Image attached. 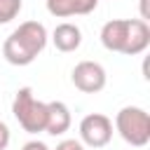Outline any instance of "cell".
Segmentation results:
<instances>
[{"mask_svg": "<svg viewBox=\"0 0 150 150\" xmlns=\"http://www.w3.org/2000/svg\"><path fill=\"white\" fill-rule=\"evenodd\" d=\"M47 28L40 21H23L2 42V56L12 66H30L47 47Z\"/></svg>", "mask_w": 150, "mask_h": 150, "instance_id": "obj_1", "label": "cell"}, {"mask_svg": "<svg viewBox=\"0 0 150 150\" xmlns=\"http://www.w3.org/2000/svg\"><path fill=\"white\" fill-rule=\"evenodd\" d=\"M115 129L124 143L143 148L150 143V115L138 105H124L115 115Z\"/></svg>", "mask_w": 150, "mask_h": 150, "instance_id": "obj_2", "label": "cell"}, {"mask_svg": "<svg viewBox=\"0 0 150 150\" xmlns=\"http://www.w3.org/2000/svg\"><path fill=\"white\" fill-rule=\"evenodd\" d=\"M12 115L16 117V122L21 124L23 131L40 134V131H45V122H47V103L45 101H38L33 96V89L30 87H21L14 94Z\"/></svg>", "mask_w": 150, "mask_h": 150, "instance_id": "obj_3", "label": "cell"}, {"mask_svg": "<svg viewBox=\"0 0 150 150\" xmlns=\"http://www.w3.org/2000/svg\"><path fill=\"white\" fill-rule=\"evenodd\" d=\"M112 138V120L103 112H89L80 120V143L89 148H105Z\"/></svg>", "mask_w": 150, "mask_h": 150, "instance_id": "obj_4", "label": "cell"}, {"mask_svg": "<svg viewBox=\"0 0 150 150\" xmlns=\"http://www.w3.org/2000/svg\"><path fill=\"white\" fill-rule=\"evenodd\" d=\"M70 80H73L75 89H80L82 94H98L105 87L108 75H105V68L98 61H80L73 68Z\"/></svg>", "mask_w": 150, "mask_h": 150, "instance_id": "obj_5", "label": "cell"}, {"mask_svg": "<svg viewBox=\"0 0 150 150\" xmlns=\"http://www.w3.org/2000/svg\"><path fill=\"white\" fill-rule=\"evenodd\" d=\"M127 33H129V19H112L105 21L101 28V45L108 52H117L122 54L124 45H127Z\"/></svg>", "mask_w": 150, "mask_h": 150, "instance_id": "obj_6", "label": "cell"}, {"mask_svg": "<svg viewBox=\"0 0 150 150\" xmlns=\"http://www.w3.org/2000/svg\"><path fill=\"white\" fill-rule=\"evenodd\" d=\"M73 124L70 117V108L63 101H49L47 103V122H45V131L49 136H63Z\"/></svg>", "mask_w": 150, "mask_h": 150, "instance_id": "obj_7", "label": "cell"}, {"mask_svg": "<svg viewBox=\"0 0 150 150\" xmlns=\"http://www.w3.org/2000/svg\"><path fill=\"white\" fill-rule=\"evenodd\" d=\"M150 45V26L143 19H129V33H127V45L122 49V54L127 56H136L143 54Z\"/></svg>", "mask_w": 150, "mask_h": 150, "instance_id": "obj_8", "label": "cell"}, {"mask_svg": "<svg viewBox=\"0 0 150 150\" xmlns=\"http://www.w3.org/2000/svg\"><path fill=\"white\" fill-rule=\"evenodd\" d=\"M52 42H54V47L59 52L70 54V52L80 49V45H82V30H80V26H75L70 21H63V23H59L52 30Z\"/></svg>", "mask_w": 150, "mask_h": 150, "instance_id": "obj_9", "label": "cell"}, {"mask_svg": "<svg viewBox=\"0 0 150 150\" xmlns=\"http://www.w3.org/2000/svg\"><path fill=\"white\" fill-rule=\"evenodd\" d=\"M47 2V12L52 16L59 19H68L77 14V0H45Z\"/></svg>", "mask_w": 150, "mask_h": 150, "instance_id": "obj_10", "label": "cell"}, {"mask_svg": "<svg viewBox=\"0 0 150 150\" xmlns=\"http://www.w3.org/2000/svg\"><path fill=\"white\" fill-rule=\"evenodd\" d=\"M23 7V0H0V23H9L19 16Z\"/></svg>", "mask_w": 150, "mask_h": 150, "instance_id": "obj_11", "label": "cell"}, {"mask_svg": "<svg viewBox=\"0 0 150 150\" xmlns=\"http://www.w3.org/2000/svg\"><path fill=\"white\" fill-rule=\"evenodd\" d=\"M54 150H84V145L80 143V138H63L61 143H56Z\"/></svg>", "mask_w": 150, "mask_h": 150, "instance_id": "obj_12", "label": "cell"}, {"mask_svg": "<svg viewBox=\"0 0 150 150\" xmlns=\"http://www.w3.org/2000/svg\"><path fill=\"white\" fill-rule=\"evenodd\" d=\"M98 0H77V14H91L96 9Z\"/></svg>", "mask_w": 150, "mask_h": 150, "instance_id": "obj_13", "label": "cell"}, {"mask_svg": "<svg viewBox=\"0 0 150 150\" xmlns=\"http://www.w3.org/2000/svg\"><path fill=\"white\" fill-rule=\"evenodd\" d=\"M9 138H12V134H9V127L0 120V150H7V145H9Z\"/></svg>", "mask_w": 150, "mask_h": 150, "instance_id": "obj_14", "label": "cell"}, {"mask_svg": "<svg viewBox=\"0 0 150 150\" xmlns=\"http://www.w3.org/2000/svg\"><path fill=\"white\" fill-rule=\"evenodd\" d=\"M21 150H49V148H47L42 141H28V143H26Z\"/></svg>", "mask_w": 150, "mask_h": 150, "instance_id": "obj_15", "label": "cell"}, {"mask_svg": "<svg viewBox=\"0 0 150 150\" xmlns=\"http://www.w3.org/2000/svg\"><path fill=\"white\" fill-rule=\"evenodd\" d=\"M148 2L150 0H141V19L145 21V19H150V12H148Z\"/></svg>", "mask_w": 150, "mask_h": 150, "instance_id": "obj_16", "label": "cell"}]
</instances>
